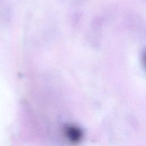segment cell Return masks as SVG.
Listing matches in <instances>:
<instances>
[{
  "label": "cell",
  "instance_id": "cell-1",
  "mask_svg": "<svg viewBox=\"0 0 146 146\" xmlns=\"http://www.w3.org/2000/svg\"><path fill=\"white\" fill-rule=\"evenodd\" d=\"M143 64L144 66V67L146 69V51L144 52V55H143Z\"/></svg>",
  "mask_w": 146,
  "mask_h": 146
},
{
  "label": "cell",
  "instance_id": "cell-2",
  "mask_svg": "<svg viewBox=\"0 0 146 146\" xmlns=\"http://www.w3.org/2000/svg\"><path fill=\"white\" fill-rule=\"evenodd\" d=\"M144 2H146V0H143Z\"/></svg>",
  "mask_w": 146,
  "mask_h": 146
}]
</instances>
